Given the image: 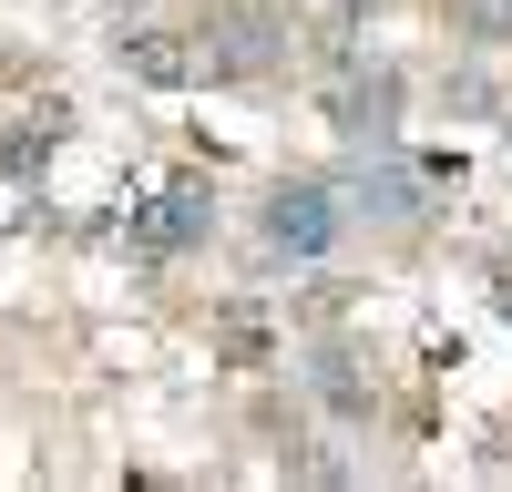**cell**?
<instances>
[{"label":"cell","mask_w":512,"mask_h":492,"mask_svg":"<svg viewBox=\"0 0 512 492\" xmlns=\"http://www.w3.org/2000/svg\"><path fill=\"white\" fill-rule=\"evenodd\" d=\"M451 11H461L472 41H512V0H451Z\"/></svg>","instance_id":"ba28073f"},{"label":"cell","mask_w":512,"mask_h":492,"mask_svg":"<svg viewBox=\"0 0 512 492\" xmlns=\"http://www.w3.org/2000/svg\"><path fill=\"white\" fill-rule=\"evenodd\" d=\"M359 205H369V216H420V175H410V164H379V175L359 185Z\"/></svg>","instance_id":"52a82bcc"},{"label":"cell","mask_w":512,"mask_h":492,"mask_svg":"<svg viewBox=\"0 0 512 492\" xmlns=\"http://www.w3.org/2000/svg\"><path fill=\"white\" fill-rule=\"evenodd\" d=\"M308 380H318V400L338 410V421H369V380H359V359H349V349H318V359H308Z\"/></svg>","instance_id":"8992f818"},{"label":"cell","mask_w":512,"mask_h":492,"mask_svg":"<svg viewBox=\"0 0 512 492\" xmlns=\"http://www.w3.org/2000/svg\"><path fill=\"white\" fill-rule=\"evenodd\" d=\"M267 246L297 257V267L328 257V246H338V195H328V185H277V195H267Z\"/></svg>","instance_id":"7a4b0ae2"},{"label":"cell","mask_w":512,"mask_h":492,"mask_svg":"<svg viewBox=\"0 0 512 492\" xmlns=\"http://www.w3.org/2000/svg\"><path fill=\"white\" fill-rule=\"evenodd\" d=\"M205 226H216V185H205V175H175L154 205H134L123 246H134V257H185V246H205Z\"/></svg>","instance_id":"6da1fadb"},{"label":"cell","mask_w":512,"mask_h":492,"mask_svg":"<svg viewBox=\"0 0 512 492\" xmlns=\"http://www.w3.org/2000/svg\"><path fill=\"white\" fill-rule=\"evenodd\" d=\"M277 62H287V21H267V11H236L216 41H205V72H226V82L277 72Z\"/></svg>","instance_id":"3957f363"},{"label":"cell","mask_w":512,"mask_h":492,"mask_svg":"<svg viewBox=\"0 0 512 492\" xmlns=\"http://www.w3.org/2000/svg\"><path fill=\"white\" fill-rule=\"evenodd\" d=\"M328 123H338L349 144H390V134H400V82H390V72H359V82H338Z\"/></svg>","instance_id":"277c9868"},{"label":"cell","mask_w":512,"mask_h":492,"mask_svg":"<svg viewBox=\"0 0 512 492\" xmlns=\"http://www.w3.org/2000/svg\"><path fill=\"white\" fill-rule=\"evenodd\" d=\"M113 62L134 72V82H195V72H205V52H195V41H175V31H123Z\"/></svg>","instance_id":"5b68a950"}]
</instances>
